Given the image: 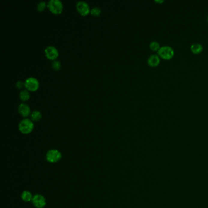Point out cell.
I'll return each instance as SVG.
<instances>
[{
	"instance_id": "obj_10",
	"label": "cell",
	"mask_w": 208,
	"mask_h": 208,
	"mask_svg": "<svg viewBox=\"0 0 208 208\" xmlns=\"http://www.w3.org/2000/svg\"><path fill=\"white\" fill-rule=\"evenodd\" d=\"M147 62H148V64L151 67H155L158 66L160 63V58L159 56L156 54L151 55L148 58Z\"/></svg>"
},
{
	"instance_id": "obj_8",
	"label": "cell",
	"mask_w": 208,
	"mask_h": 208,
	"mask_svg": "<svg viewBox=\"0 0 208 208\" xmlns=\"http://www.w3.org/2000/svg\"><path fill=\"white\" fill-rule=\"evenodd\" d=\"M32 203L37 208H43L46 205V200L41 195L37 194L32 198Z\"/></svg>"
},
{
	"instance_id": "obj_16",
	"label": "cell",
	"mask_w": 208,
	"mask_h": 208,
	"mask_svg": "<svg viewBox=\"0 0 208 208\" xmlns=\"http://www.w3.org/2000/svg\"><path fill=\"white\" fill-rule=\"evenodd\" d=\"M47 6V5H46V3L44 2H41L40 3H39L37 4V9L39 12H42L44 11H45L46 7Z\"/></svg>"
},
{
	"instance_id": "obj_7",
	"label": "cell",
	"mask_w": 208,
	"mask_h": 208,
	"mask_svg": "<svg viewBox=\"0 0 208 208\" xmlns=\"http://www.w3.org/2000/svg\"><path fill=\"white\" fill-rule=\"evenodd\" d=\"M76 7H77V9L78 12L82 16H86L90 12V7L88 3L85 2L80 1L77 2Z\"/></svg>"
},
{
	"instance_id": "obj_6",
	"label": "cell",
	"mask_w": 208,
	"mask_h": 208,
	"mask_svg": "<svg viewBox=\"0 0 208 208\" xmlns=\"http://www.w3.org/2000/svg\"><path fill=\"white\" fill-rule=\"evenodd\" d=\"M45 54L48 59L56 61L59 56V51L56 47L53 46H48L45 50Z\"/></svg>"
},
{
	"instance_id": "obj_19",
	"label": "cell",
	"mask_w": 208,
	"mask_h": 208,
	"mask_svg": "<svg viewBox=\"0 0 208 208\" xmlns=\"http://www.w3.org/2000/svg\"><path fill=\"white\" fill-rule=\"evenodd\" d=\"M16 87L18 89H22L23 87H25V83L22 81H18L16 83Z\"/></svg>"
},
{
	"instance_id": "obj_15",
	"label": "cell",
	"mask_w": 208,
	"mask_h": 208,
	"mask_svg": "<svg viewBox=\"0 0 208 208\" xmlns=\"http://www.w3.org/2000/svg\"><path fill=\"white\" fill-rule=\"evenodd\" d=\"M149 48L151 50L153 51H157V50L158 51L161 47H160L159 44L158 42L153 41L150 43Z\"/></svg>"
},
{
	"instance_id": "obj_4",
	"label": "cell",
	"mask_w": 208,
	"mask_h": 208,
	"mask_svg": "<svg viewBox=\"0 0 208 208\" xmlns=\"http://www.w3.org/2000/svg\"><path fill=\"white\" fill-rule=\"evenodd\" d=\"M25 87L30 92H35L39 87V82L34 77H29L25 81Z\"/></svg>"
},
{
	"instance_id": "obj_5",
	"label": "cell",
	"mask_w": 208,
	"mask_h": 208,
	"mask_svg": "<svg viewBox=\"0 0 208 208\" xmlns=\"http://www.w3.org/2000/svg\"><path fill=\"white\" fill-rule=\"evenodd\" d=\"M62 158V155L60 151L57 149H51L48 151L46 159L47 160L51 163H54L59 161Z\"/></svg>"
},
{
	"instance_id": "obj_13",
	"label": "cell",
	"mask_w": 208,
	"mask_h": 208,
	"mask_svg": "<svg viewBox=\"0 0 208 208\" xmlns=\"http://www.w3.org/2000/svg\"><path fill=\"white\" fill-rule=\"evenodd\" d=\"M30 98V94L29 91L26 90H23L20 93V98L23 101H28Z\"/></svg>"
},
{
	"instance_id": "obj_3",
	"label": "cell",
	"mask_w": 208,
	"mask_h": 208,
	"mask_svg": "<svg viewBox=\"0 0 208 208\" xmlns=\"http://www.w3.org/2000/svg\"><path fill=\"white\" fill-rule=\"evenodd\" d=\"M158 54L164 59L168 60L172 59L174 56V50L170 46H164L159 48Z\"/></svg>"
},
{
	"instance_id": "obj_12",
	"label": "cell",
	"mask_w": 208,
	"mask_h": 208,
	"mask_svg": "<svg viewBox=\"0 0 208 208\" xmlns=\"http://www.w3.org/2000/svg\"><path fill=\"white\" fill-rule=\"evenodd\" d=\"M31 120L33 122H38L42 119V113L39 110H34L31 114Z\"/></svg>"
},
{
	"instance_id": "obj_2",
	"label": "cell",
	"mask_w": 208,
	"mask_h": 208,
	"mask_svg": "<svg viewBox=\"0 0 208 208\" xmlns=\"http://www.w3.org/2000/svg\"><path fill=\"white\" fill-rule=\"evenodd\" d=\"M47 7L54 14H60L63 11V5L59 0H50L47 4Z\"/></svg>"
},
{
	"instance_id": "obj_18",
	"label": "cell",
	"mask_w": 208,
	"mask_h": 208,
	"mask_svg": "<svg viewBox=\"0 0 208 208\" xmlns=\"http://www.w3.org/2000/svg\"><path fill=\"white\" fill-rule=\"evenodd\" d=\"M51 65H52V68L55 70H59L61 69V62L58 61H54Z\"/></svg>"
},
{
	"instance_id": "obj_11",
	"label": "cell",
	"mask_w": 208,
	"mask_h": 208,
	"mask_svg": "<svg viewBox=\"0 0 208 208\" xmlns=\"http://www.w3.org/2000/svg\"><path fill=\"white\" fill-rule=\"evenodd\" d=\"M191 50L194 54H199L203 50V46L198 43H195L191 46Z\"/></svg>"
},
{
	"instance_id": "obj_9",
	"label": "cell",
	"mask_w": 208,
	"mask_h": 208,
	"mask_svg": "<svg viewBox=\"0 0 208 208\" xmlns=\"http://www.w3.org/2000/svg\"><path fill=\"white\" fill-rule=\"evenodd\" d=\"M18 112L23 117H27L31 114V109L25 103H21L18 107Z\"/></svg>"
},
{
	"instance_id": "obj_1",
	"label": "cell",
	"mask_w": 208,
	"mask_h": 208,
	"mask_svg": "<svg viewBox=\"0 0 208 208\" xmlns=\"http://www.w3.org/2000/svg\"><path fill=\"white\" fill-rule=\"evenodd\" d=\"M18 128L22 134H28L32 132L34 128V123L29 119H24L18 125Z\"/></svg>"
},
{
	"instance_id": "obj_21",
	"label": "cell",
	"mask_w": 208,
	"mask_h": 208,
	"mask_svg": "<svg viewBox=\"0 0 208 208\" xmlns=\"http://www.w3.org/2000/svg\"><path fill=\"white\" fill-rule=\"evenodd\" d=\"M207 23H208V16H207Z\"/></svg>"
},
{
	"instance_id": "obj_14",
	"label": "cell",
	"mask_w": 208,
	"mask_h": 208,
	"mask_svg": "<svg viewBox=\"0 0 208 208\" xmlns=\"http://www.w3.org/2000/svg\"><path fill=\"white\" fill-rule=\"evenodd\" d=\"M32 198L31 193L29 191H24L22 194V198L25 201H30L32 200Z\"/></svg>"
},
{
	"instance_id": "obj_20",
	"label": "cell",
	"mask_w": 208,
	"mask_h": 208,
	"mask_svg": "<svg viewBox=\"0 0 208 208\" xmlns=\"http://www.w3.org/2000/svg\"><path fill=\"white\" fill-rule=\"evenodd\" d=\"M155 2H157V3H163V2H164V1H156V0Z\"/></svg>"
},
{
	"instance_id": "obj_17",
	"label": "cell",
	"mask_w": 208,
	"mask_h": 208,
	"mask_svg": "<svg viewBox=\"0 0 208 208\" xmlns=\"http://www.w3.org/2000/svg\"><path fill=\"white\" fill-rule=\"evenodd\" d=\"M101 11V9L98 8V7H95V8H93V9H92L90 10V14L93 15V16H95V17H98L100 15Z\"/></svg>"
}]
</instances>
